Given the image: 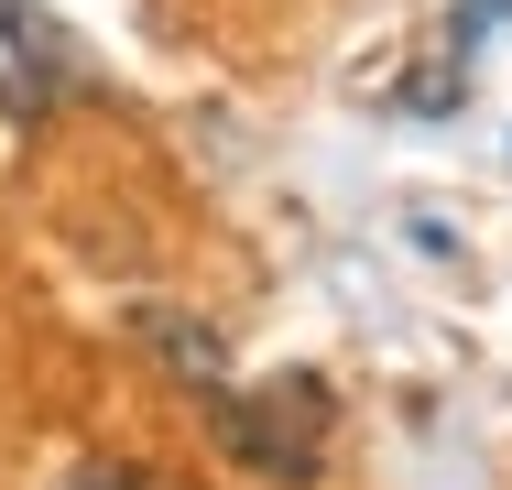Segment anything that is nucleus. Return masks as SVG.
Wrapping results in <instances>:
<instances>
[{
    "label": "nucleus",
    "mask_w": 512,
    "mask_h": 490,
    "mask_svg": "<svg viewBox=\"0 0 512 490\" xmlns=\"http://www.w3.org/2000/svg\"><path fill=\"white\" fill-rule=\"evenodd\" d=\"M327 425H338V392L327 371H273V382H229L207 392V436L229 447L240 480H273V490H316L327 469Z\"/></svg>",
    "instance_id": "1"
},
{
    "label": "nucleus",
    "mask_w": 512,
    "mask_h": 490,
    "mask_svg": "<svg viewBox=\"0 0 512 490\" xmlns=\"http://www.w3.org/2000/svg\"><path fill=\"white\" fill-rule=\"evenodd\" d=\"M131 338H142L175 382L197 392V403H207V392H229V349H218V327H207V316H186V305H131Z\"/></svg>",
    "instance_id": "2"
},
{
    "label": "nucleus",
    "mask_w": 512,
    "mask_h": 490,
    "mask_svg": "<svg viewBox=\"0 0 512 490\" xmlns=\"http://www.w3.org/2000/svg\"><path fill=\"white\" fill-rule=\"evenodd\" d=\"M66 490H175V480H153V469H131V458H88Z\"/></svg>",
    "instance_id": "3"
}]
</instances>
